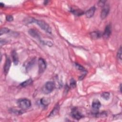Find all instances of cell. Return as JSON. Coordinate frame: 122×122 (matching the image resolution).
<instances>
[{
  "instance_id": "52a82bcc",
  "label": "cell",
  "mask_w": 122,
  "mask_h": 122,
  "mask_svg": "<svg viewBox=\"0 0 122 122\" xmlns=\"http://www.w3.org/2000/svg\"><path fill=\"white\" fill-rule=\"evenodd\" d=\"M11 65V60L9 57H7L5 61V66L4 67V72L5 74H7L8 73Z\"/></svg>"
},
{
  "instance_id": "9a60e30c",
  "label": "cell",
  "mask_w": 122,
  "mask_h": 122,
  "mask_svg": "<svg viewBox=\"0 0 122 122\" xmlns=\"http://www.w3.org/2000/svg\"><path fill=\"white\" fill-rule=\"evenodd\" d=\"M59 110V105L58 104H57L54 108V109L52 110V111L51 112V113H50V114H49V117H52V116H54L55 115L57 114V113H58Z\"/></svg>"
},
{
  "instance_id": "f1b7e54d",
  "label": "cell",
  "mask_w": 122,
  "mask_h": 122,
  "mask_svg": "<svg viewBox=\"0 0 122 122\" xmlns=\"http://www.w3.org/2000/svg\"><path fill=\"white\" fill-rule=\"evenodd\" d=\"M120 92H122V90H121V88H122V85L121 84L120 85Z\"/></svg>"
},
{
  "instance_id": "7a4b0ae2",
  "label": "cell",
  "mask_w": 122,
  "mask_h": 122,
  "mask_svg": "<svg viewBox=\"0 0 122 122\" xmlns=\"http://www.w3.org/2000/svg\"><path fill=\"white\" fill-rule=\"evenodd\" d=\"M17 104L18 106L23 110L29 109L32 105L31 101L26 98L19 99L17 101Z\"/></svg>"
},
{
  "instance_id": "2e32d148",
  "label": "cell",
  "mask_w": 122,
  "mask_h": 122,
  "mask_svg": "<svg viewBox=\"0 0 122 122\" xmlns=\"http://www.w3.org/2000/svg\"><path fill=\"white\" fill-rule=\"evenodd\" d=\"M91 36L92 38L94 39H97L101 37L102 34L99 32H93L91 33Z\"/></svg>"
},
{
  "instance_id": "30bf717a",
  "label": "cell",
  "mask_w": 122,
  "mask_h": 122,
  "mask_svg": "<svg viewBox=\"0 0 122 122\" xmlns=\"http://www.w3.org/2000/svg\"><path fill=\"white\" fill-rule=\"evenodd\" d=\"M111 32L112 29L111 25L109 24L107 25L105 28L104 32L103 33V36L105 38H108L110 36L111 34Z\"/></svg>"
},
{
  "instance_id": "8992f818",
  "label": "cell",
  "mask_w": 122,
  "mask_h": 122,
  "mask_svg": "<svg viewBox=\"0 0 122 122\" xmlns=\"http://www.w3.org/2000/svg\"><path fill=\"white\" fill-rule=\"evenodd\" d=\"M103 9L101 13V18L102 19H104L108 15L110 11V7L108 5H105L103 7Z\"/></svg>"
},
{
  "instance_id": "cb8c5ba5",
  "label": "cell",
  "mask_w": 122,
  "mask_h": 122,
  "mask_svg": "<svg viewBox=\"0 0 122 122\" xmlns=\"http://www.w3.org/2000/svg\"><path fill=\"white\" fill-rule=\"evenodd\" d=\"M6 19L8 22H12L14 20V17L11 15H7L6 16Z\"/></svg>"
},
{
  "instance_id": "7402d4cb",
  "label": "cell",
  "mask_w": 122,
  "mask_h": 122,
  "mask_svg": "<svg viewBox=\"0 0 122 122\" xmlns=\"http://www.w3.org/2000/svg\"><path fill=\"white\" fill-rule=\"evenodd\" d=\"M70 86L72 88H74L76 86V82L74 79H72L71 80L70 83Z\"/></svg>"
},
{
  "instance_id": "9c48e42d",
  "label": "cell",
  "mask_w": 122,
  "mask_h": 122,
  "mask_svg": "<svg viewBox=\"0 0 122 122\" xmlns=\"http://www.w3.org/2000/svg\"><path fill=\"white\" fill-rule=\"evenodd\" d=\"M70 11L74 15L78 16L82 15L85 14L84 12L82 10H80L79 9H77V8H72Z\"/></svg>"
},
{
  "instance_id": "603a6c76",
  "label": "cell",
  "mask_w": 122,
  "mask_h": 122,
  "mask_svg": "<svg viewBox=\"0 0 122 122\" xmlns=\"http://www.w3.org/2000/svg\"><path fill=\"white\" fill-rule=\"evenodd\" d=\"M122 47L121 46L119 48V49L118 50V53H117V57L121 61L122 60Z\"/></svg>"
},
{
  "instance_id": "83f0119b",
  "label": "cell",
  "mask_w": 122,
  "mask_h": 122,
  "mask_svg": "<svg viewBox=\"0 0 122 122\" xmlns=\"http://www.w3.org/2000/svg\"><path fill=\"white\" fill-rule=\"evenodd\" d=\"M4 6H5V5H4V4H3L2 3H0V6H1V8H3V7H4Z\"/></svg>"
},
{
  "instance_id": "8fae6325",
  "label": "cell",
  "mask_w": 122,
  "mask_h": 122,
  "mask_svg": "<svg viewBox=\"0 0 122 122\" xmlns=\"http://www.w3.org/2000/svg\"><path fill=\"white\" fill-rule=\"evenodd\" d=\"M12 57L13 59V61L14 64V65H17L19 63V57L18 54L16 51L14 50L12 52Z\"/></svg>"
},
{
  "instance_id": "d6986e66",
  "label": "cell",
  "mask_w": 122,
  "mask_h": 122,
  "mask_svg": "<svg viewBox=\"0 0 122 122\" xmlns=\"http://www.w3.org/2000/svg\"><path fill=\"white\" fill-rule=\"evenodd\" d=\"M110 95L108 92H104L101 95V97L105 100H108L110 98Z\"/></svg>"
},
{
  "instance_id": "ac0fdd59",
  "label": "cell",
  "mask_w": 122,
  "mask_h": 122,
  "mask_svg": "<svg viewBox=\"0 0 122 122\" xmlns=\"http://www.w3.org/2000/svg\"><path fill=\"white\" fill-rule=\"evenodd\" d=\"M107 113L105 112L101 113H94V115L96 117H104L107 116Z\"/></svg>"
},
{
  "instance_id": "6da1fadb",
  "label": "cell",
  "mask_w": 122,
  "mask_h": 122,
  "mask_svg": "<svg viewBox=\"0 0 122 122\" xmlns=\"http://www.w3.org/2000/svg\"><path fill=\"white\" fill-rule=\"evenodd\" d=\"M26 23H35L39 26L46 32H47L49 33H52V29L50 27V26L45 21H42V20H37L36 19H35L34 18H29L26 19Z\"/></svg>"
},
{
  "instance_id": "7c38bea8",
  "label": "cell",
  "mask_w": 122,
  "mask_h": 122,
  "mask_svg": "<svg viewBox=\"0 0 122 122\" xmlns=\"http://www.w3.org/2000/svg\"><path fill=\"white\" fill-rule=\"evenodd\" d=\"M101 104L98 100H95L92 103V108L95 111H98L101 107Z\"/></svg>"
},
{
  "instance_id": "3957f363",
  "label": "cell",
  "mask_w": 122,
  "mask_h": 122,
  "mask_svg": "<svg viewBox=\"0 0 122 122\" xmlns=\"http://www.w3.org/2000/svg\"><path fill=\"white\" fill-rule=\"evenodd\" d=\"M55 88V84L52 81H49L46 83L44 88L43 91L45 94H49L51 93Z\"/></svg>"
},
{
  "instance_id": "5bb4252c",
  "label": "cell",
  "mask_w": 122,
  "mask_h": 122,
  "mask_svg": "<svg viewBox=\"0 0 122 122\" xmlns=\"http://www.w3.org/2000/svg\"><path fill=\"white\" fill-rule=\"evenodd\" d=\"M40 103L44 106H47L50 103V99L47 97H44L41 99Z\"/></svg>"
},
{
  "instance_id": "ffe728a7",
  "label": "cell",
  "mask_w": 122,
  "mask_h": 122,
  "mask_svg": "<svg viewBox=\"0 0 122 122\" xmlns=\"http://www.w3.org/2000/svg\"><path fill=\"white\" fill-rule=\"evenodd\" d=\"M10 29L7 28H3L1 29V31H0V35H2L3 34L8 33L10 32Z\"/></svg>"
},
{
  "instance_id": "e0dca14e",
  "label": "cell",
  "mask_w": 122,
  "mask_h": 122,
  "mask_svg": "<svg viewBox=\"0 0 122 122\" xmlns=\"http://www.w3.org/2000/svg\"><path fill=\"white\" fill-rule=\"evenodd\" d=\"M32 79L30 78V79H28L27 80H26V81H24L21 84L20 86H22V87H26L27 86H28L29 85H30L31 84H32Z\"/></svg>"
},
{
  "instance_id": "4fadbf2b",
  "label": "cell",
  "mask_w": 122,
  "mask_h": 122,
  "mask_svg": "<svg viewBox=\"0 0 122 122\" xmlns=\"http://www.w3.org/2000/svg\"><path fill=\"white\" fill-rule=\"evenodd\" d=\"M29 33L33 38L38 40H40V36L38 32L34 29H30L29 31Z\"/></svg>"
},
{
  "instance_id": "44dd1931",
  "label": "cell",
  "mask_w": 122,
  "mask_h": 122,
  "mask_svg": "<svg viewBox=\"0 0 122 122\" xmlns=\"http://www.w3.org/2000/svg\"><path fill=\"white\" fill-rule=\"evenodd\" d=\"M75 66H76V68H77L78 70H79L81 71L84 72H87V71L86 70L85 68L81 65H80L79 64H78V63H75Z\"/></svg>"
},
{
  "instance_id": "d4e9b609",
  "label": "cell",
  "mask_w": 122,
  "mask_h": 122,
  "mask_svg": "<svg viewBox=\"0 0 122 122\" xmlns=\"http://www.w3.org/2000/svg\"><path fill=\"white\" fill-rule=\"evenodd\" d=\"M34 61H35V60H32L30 63H28V64L27 65V67H26V69H28V68H30L34 64Z\"/></svg>"
},
{
  "instance_id": "277c9868",
  "label": "cell",
  "mask_w": 122,
  "mask_h": 122,
  "mask_svg": "<svg viewBox=\"0 0 122 122\" xmlns=\"http://www.w3.org/2000/svg\"><path fill=\"white\" fill-rule=\"evenodd\" d=\"M38 66L39 73H42L44 72L46 68V63L45 61L43 58H40L38 60Z\"/></svg>"
},
{
  "instance_id": "484cf974",
  "label": "cell",
  "mask_w": 122,
  "mask_h": 122,
  "mask_svg": "<svg viewBox=\"0 0 122 122\" xmlns=\"http://www.w3.org/2000/svg\"><path fill=\"white\" fill-rule=\"evenodd\" d=\"M12 111L14 113H15L16 114H21L23 113V112H21V110H12Z\"/></svg>"
},
{
  "instance_id": "ba28073f",
  "label": "cell",
  "mask_w": 122,
  "mask_h": 122,
  "mask_svg": "<svg viewBox=\"0 0 122 122\" xmlns=\"http://www.w3.org/2000/svg\"><path fill=\"white\" fill-rule=\"evenodd\" d=\"M96 11V7L95 6H93L91 7L89 10H88L85 13L86 16L87 18H90L93 16L94 15L95 12Z\"/></svg>"
},
{
  "instance_id": "4316f807",
  "label": "cell",
  "mask_w": 122,
  "mask_h": 122,
  "mask_svg": "<svg viewBox=\"0 0 122 122\" xmlns=\"http://www.w3.org/2000/svg\"><path fill=\"white\" fill-rule=\"evenodd\" d=\"M105 1H100L99 2V4H98V5H99V6H102V7H104V5H105Z\"/></svg>"
},
{
  "instance_id": "5b68a950",
  "label": "cell",
  "mask_w": 122,
  "mask_h": 122,
  "mask_svg": "<svg viewBox=\"0 0 122 122\" xmlns=\"http://www.w3.org/2000/svg\"><path fill=\"white\" fill-rule=\"evenodd\" d=\"M71 114L72 117L73 119H74L75 120H79L84 117V116L82 113H81L76 108H74L73 109H72Z\"/></svg>"
}]
</instances>
